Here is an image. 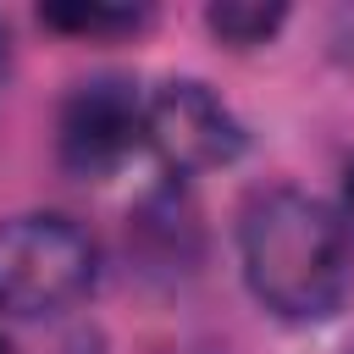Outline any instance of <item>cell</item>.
Here are the masks:
<instances>
[{"label":"cell","instance_id":"obj_2","mask_svg":"<svg viewBox=\"0 0 354 354\" xmlns=\"http://www.w3.org/2000/svg\"><path fill=\"white\" fill-rule=\"evenodd\" d=\"M94 238L55 210L0 221V310L55 315L94 288Z\"/></svg>","mask_w":354,"mask_h":354},{"label":"cell","instance_id":"obj_7","mask_svg":"<svg viewBox=\"0 0 354 354\" xmlns=\"http://www.w3.org/2000/svg\"><path fill=\"white\" fill-rule=\"evenodd\" d=\"M343 221L354 227V160H348V171H343Z\"/></svg>","mask_w":354,"mask_h":354},{"label":"cell","instance_id":"obj_6","mask_svg":"<svg viewBox=\"0 0 354 354\" xmlns=\"http://www.w3.org/2000/svg\"><path fill=\"white\" fill-rule=\"evenodd\" d=\"M282 17H288L282 6H249V0H227V6H210V11H205L210 33L227 39V44H238V50L266 44V39L282 28Z\"/></svg>","mask_w":354,"mask_h":354},{"label":"cell","instance_id":"obj_1","mask_svg":"<svg viewBox=\"0 0 354 354\" xmlns=\"http://www.w3.org/2000/svg\"><path fill=\"white\" fill-rule=\"evenodd\" d=\"M238 254L249 293L282 321H326L354 293L348 221L299 188L249 194L238 216Z\"/></svg>","mask_w":354,"mask_h":354},{"label":"cell","instance_id":"obj_4","mask_svg":"<svg viewBox=\"0 0 354 354\" xmlns=\"http://www.w3.org/2000/svg\"><path fill=\"white\" fill-rule=\"evenodd\" d=\"M61 166L77 177H111L138 144H144V100L122 77L77 83L61 105Z\"/></svg>","mask_w":354,"mask_h":354},{"label":"cell","instance_id":"obj_5","mask_svg":"<svg viewBox=\"0 0 354 354\" xmlns=\"http://www.w3.org/2000/svg\"><path fill=\"white\" fill-rule=\"evenodd\" d=\"M44 22L61 33L111 39V33H138L149 22V11L144 6H44Z\"/></svg>","mask_w":354,"mask_h":354},{"label":"cell","instance_id":"obj_3","mask_svg":"<svg viewBox=\"0 0 354 354\" xmlns=\"http://www.w3.org/2000/svg\"><path fill=\"white\" fill-rule=\"evenodd\" d=\"M144 138L177 171H210V166L238 160V149H243L238 116L199 77H171L144 100Z\"/></svg>","mask_w":354,"mask_h":354},{"label":"cell","instance_id":"obj_9","mask_svg":"<svg viewBox=\"0 0 354 354\" xmlns=\"http://www.w3.org/2000/svg\"><path fill=\"white\" fill-rule=\"evenodd\" d=\"M0 354H6V343H0Z\"/></svg>","mask_w":354,"mask_h":354},{"label":"cell","instance_id":"obj_8","mask_svg":"<svg viewBox=\"0 0 354 354\" xmlns=\"http://www.w3.org/2000/svg\"><path fill=\"white\" fill-rule=\"evenodd\" d=\"M0 66H6V28H0Z\"/></svg>","mask_w":354,"mask_h":354}]
</instances>
